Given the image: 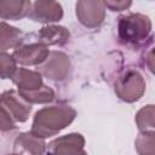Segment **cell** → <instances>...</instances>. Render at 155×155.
I'll list each match as a JSON object with an SVG mask.
<instances>
[{"mask_svg":"<svg viewBox=\"0 0 155 155\" xmlns=\"http://www.w3.org/2000/svg\"><path fill=\"white\" fill-rule=\"evenodd\" d=\"M16 128L15 121L10 117V115L0 107V132H8Z\"/></svg>","mask_w":155,"mask_h":155,"instance_id":"obj_19","label":"cell"},{"mask_svg":"<svg viewBox=\"0 0 155 155\" xmlns=\"http://www.w3.org/2000/svg\"><path fill=\"white\" fill-rule=\"evenodd\" d=\"M17 63L13 57L6 52H0V79H10L13 76Z\"/></svg>","mask_w":155,"mask_h":155,"instance_id":"obj_18","label":"cell"},{"mask_svg":"<svg viewBox=\"0 0 155 155\" xmlns=\"http://www.w3.org/2000/svg\"><path fill=\"white\" fill-rule=\"evenodd\" d=\"M45 150V140L31 132L19 133L13 142V151L18 155H44Z\"/></svg>","mask_w":155,"mask_h":155,"instance_id":"obj_10","label":"cell"},{"mask_svg":"<svg viewBox=\"0 0 155 155\" xmlns=\"http://www.w3.org/2000/svg\"><path fill=\"white\" fill-rule=\"evenodd\" d=\"M23 41V33L6 22H0V52L18 48Z\"/></svg>","mask_w":155,"mask_h":155,"instance_id":"obj_14","label":"cell"},{"mask_svg":"<svg viewBox=\"0 0 155 155\" xmlns=\"http://www.w3.org/2000/svg\"><path fill=\"white\" fill-rule=\"evenodd\" d=\"M71 69L69 57L62 51H50L44 63L38 65V73L52 81H63L68 78Z\"/></svg>","mask_w":155,"mask_h":155,"instance_id":"obj_4","label":"cell"},{"mask_svg":"<svg viewBox=\"0 0 155 155\" xmlns=\"http://www.w3.org/2000/svg\"><path fill=\"white\" fill-rule=\"evenodd\" d=\"M28 16L30 19L40 23L58 22L63 17V8L62 5L57 1L38 0L31 4Z\"/></svg>","mask_w":155,"mask_h":155,"instance_id":"obj_9","label":"cell"},{"mask_svg":"<svg viewBox=\"0 0 155 155\" xmlns=\"http://www.w3.org/2000/svg\"><path fill=\"white\" fill-rule=\"evenodd\" d=\"M50 155H87L85 138L80 133H69L53 139L48 144Z\"/></svg>","mask_w":155,"mask_h":155,"instance_id":"obj_7","label":"cell"},{"mask_svg":"<svg viewBox=\"0 0 155 155\" xmlns=\"http://www.w3.org/2000/svg\"><path fill=\"white\" fill-rule=\"evenodd\" d=\"M76 110L67 104L45 107L34 115L30 132L39 138H48L68 127L75 119Z\"/></svg>","mask_w":155,"mask_h":155,"instance_id":"obj_1","label":"cell"},{"mask_svg":"<svg viewBox=\"0 0 155 155\" xmlns=\"http://www.w3.org/2000/svg\"><path fill=\"white\" fill-rule=\"evenodd\" d=\"M30 7L28 0H0V18L18 21L29 15Z\"/></svg>","mask_w":155,"mask_h":155,"instance_id":"obj_12","label":"cell"},{"mask_svg":"<svg viewBox=\"0 0 155 155\" xmlns=\"http://www.w3.org/2000/svg\"><path fill=\"white\" fill-rule=\"evenodd\" d=\"M151 33V21L142 13H128L119 17L117 35L125 45H138Z\"/></svg>","mask_w":155,"mask_h":155,"instance_id":"obj_2","label":"cell"},{"mask_svg":"<svg viewBox=\"0 0 155 155\" xmlns=\"http://www.w3.org/2000/svg\"><path fill=\"white\" fill-rule=\"evenodd\" d=\"M50 50L46 45L40 42L19 46L12 53L16 63L22 65H40L48 57Z\"/></svg>","mask_w":155,"mask_h":155,"instance_id":"obj_8","label":"cell"},{"mask_svg":"<svg viewBox=\"0 0 155 155\" xmlns=\"http://www.w3.org/2000/svg\"><path fill=\"white\" fill-rule=\"evenodd\" d=\"M103 2L104 6L111 11H124L132 5V1H103Z\"/></svg>","mask_w":155,"mask_h":155,"instance_id":"obj_20","label":"cell"},{"mask_svg":"<svg viewBox=\"0 0 155 155\" xmlns=\"http://www.w3.org/2000/svg\"><path fill=\"white\" fill-rule=\"evenodd\" d=\"M11 79L18 87V91H33L44 85L42 76L36 70H29L25 68H17Z\"/></svg>","mask_w":155,"mask_h":155,"instance_id":"obj_13","label":"cell"},{"mask_svg":"<svg viewBox=\"0 0 155 155\" xmlns=\"http://www.w3.org/2000/svg\"><path fill=\"white\" fill-rule=\"evenodd\" d=\"M47 155H50V154H47Z\"/></svg>","mask_w":155,"mask_h":155,"instance_id":"obj_22","label":"cell"},{"mask_svg":"<svg viewBox=\"0 0 155 155\" xmlns=\"http://www.w3.org/2000/svg\"><path fill=\"white\" fill-rule=\"evenodd\" d=\"M0 107L17 122H25L31 113V104L25 102L15 90H8L0 94Z\"/></svg>","mask_w":155,"mask_h":155,"instance_id":"obj_6","label":"cell"},{"mask_svg":"<svg viewBox=\"0 0 155 155\" xmlns=\"http://www.w3.org/2000/svg\"><path fill=\"white\" fill-rule=\"evenodd\" d=\"M134 148L139 155H155V132H140L136 138Z\"/></svg>","mask_w":155,"mask_h":155,"instance_id":"obj_17","label":"cell"},{"mask_svg":"<svg viewBox=\"0 0 155 155\" xmlns=\"http://www.w3.org/2000/svg\"><path fill=\"white\" fill-rule=\"evenodd\" d=\"M145 87L147 84L143 75L136 69H127L115 81L114 90L121 101L133 103L143 97Z\"/></svg>","mask_w":155,"mask_h":155,"instance_id":"obj_3","label":"cell"},{"mask_svg":"<svg viewBox=\"0 0 155 155\" xmlns=\"http://www.w3.org/2000/svg\"><path fill=\"white\" fill-rule=\"evenodd\" d=\"M78 21L86 28H98L105 18V6L99 0H80L75 4Z\"/></svg>","mask_w":155,"mask_h":155,"instance_id":"obj_5","label":"cell"},{"mask_svg":"<svg viewBox=\"0 0 155 155\" xmlns=\"http://www.w3.org/2000/svg\"><path fill=\"white\" fill-rule=\"evenodd\" d=\"M139 132L154 131L155 127V108L153 104H148L140 108L134 117Z\"/></svg>","mask_w":155,"mask_h":155,"instance_id":"obj_16","label":"cell"},{"mask_svg":"<svg viewBox=\"0 0 155 155\" xmlns=\"http://www.w3.org/2000/svg\"><path fill=\"white\" fill-rule=\"evenodd\" d=\"M38 38L39 42L46 45L47 47L51 45L63 46L69 41L70 33L62 25H46L38 31Z\"/></svg>","mask_w":155,"mask_h":155,"instance_id":"obj_11","label":"cell"},{"mask_svg":"<svg viewBox=\"0 0 155 155\" xmlns=\"http://www.w3.org/2000/svg\"><path fill=\"white\" fill-rule=\"evenodd\" d=\"M6 155H18V154H16V153H12V154H6Z\"/></svg>","mask_w":155,"mask_h":155,"instance_id":"obj_21","label":"cell"},{"mask_svg":"<svg viewBox=\"0 0 155 155\" xmlns=\"http://www.w3.org/2000/svg\"><path fill=\"white\" fill-rule=\"evenodd\" d=\"M18 94L29 104H46L54 99V92L51 87L42 85L33 91H17Z\"/></svg>","mask_w":155,"mask_h":155,"instance_id":"obj_15","label":"cell"}]
</instances>
